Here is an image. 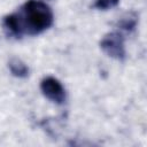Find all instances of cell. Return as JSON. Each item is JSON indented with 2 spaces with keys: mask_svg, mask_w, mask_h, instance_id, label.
I'll use <instances>...</instances> for the list:
<instances>
[{
  "mask_svg": "<svg viewBox=\"0 0 147 147\" xmlns=\"http://www.w3.org/2000/svg\"><path fill=\"white\" fill-rule=\"evenodd\" d=\"M5 23L16 34L23 32L34 34L52 25L53 14L46 3L31 0L23 7L22 15H10L5 20Z\"/></svg>",
  "mask_w": 147,
  "mask_h": 147,
  "instance_id": "obj_1",
  "label": "cell"
},
{
  "mask_svg": "<svg viewBox=\"0 0 147 147\" xmlns=\"http://www.w3.org/2000/svg\"><path fill=\"white\" fill-rule=\"evenodd\" d=\"M40 88L45 94V96H47L53 102L63 103V101L65 100V92L63 86L57 79L53 77H47L42 79L40 84Z\"/></svg>",
  "mask_w": 147,
  "mask_h": 147,
  "instance_id": "obj_2",
  "label": "cell"
},
{
  "mask_svg": "<svg viewBox=\"0 0 147 147\" xmlns=\"http://www.w3.org/2000/svg\"><path fill=\"white\" fill-rule=\"evenodd\" d=\"M101 47L108 55L116 59H122L125 54L123 39L117 33H110L106 36L101 41Z\"/></svg>",
  "mask_w": 147,
  "mask_h": 147,
  "instance_id": "obj_3",
  "label": "cell"
},
{
  "mask_svg": "<svg viewBox=\"0 0 147 147\" xmlns=\"http://www.w3.org/2000/svg\"><path fill=\"white\" fill-rule=\"evenodd\" d=\"M10 67V70L11 72L15 75V76H20V77H23L28 74V68L25 67V64H23L21 61L18 60H13L9 64Z\"/></svg>",
  "mask_w": 147,
  "mask_h": 147,
  "instance_id": "obj_4",
  "label": "cell"
},
{
  "mask_svg": "<svg viewBox=\"0 0 147 147\" xmlns=\"http://www.w3.org/2000/svg\"><path fill=\"white\" fill-rule=\"evenodd\" d=\"M119 0H96L95 7L99 9H108L118 3Z\"/></svg>",
  "mask_w": 147,
  "mask_h": 147,
  "instance_id": "obj_5",
  "label": "cell"
}]
</instances>
